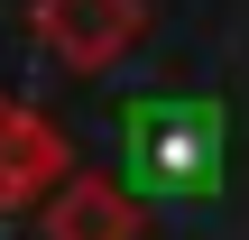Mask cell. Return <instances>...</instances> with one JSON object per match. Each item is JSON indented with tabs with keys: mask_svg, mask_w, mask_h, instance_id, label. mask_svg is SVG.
Listing matches in <instances>:
<instances>
[{
	"mask_svg": "<svg viewBox=\"0 0 249 240\" xmlns=\"http://www.w3.org/2000/svg\"><path fill=\"white\" fill-rule=\"evenodd\" d=\"M46 240H139V194L120 185V176H55L46 194Z\"/></svg>",
	"mask_w": 249,
	"mask_h": 240,
	"instance_id": "277c9868",
	"label": "cell"
},
{
	"mask_svg": "<svg viewBox=\"0 0 249 240\" xmlns=\"http://www.w3.org/2000/svg\"><path fill=\"white\" fill-rule=\"evenodd\" d=\"M28 28L65 74H111L148 37V0H28Z\"/></svg>",
	"mask_w": 249,
	"mask_h": 240,
	"instance_id": "7a4b0ae2",
	"label": "cell"
},
{
	"mask_svg": "<svg viewBox=\"0 0 249 240\" xmlns=\"http://www.w3.org/2000/svg\"><path fill=\"white\" fill-rule=\"evenodd\" d=\"M129 139V194H213L222 157H231V111L213 92H157L120 120Z\"/></svg>",
	"mask_w": 249,
	"mask_h": 240,
	"instance_id": "6da1fadb",
	"label": "cell"
},
{
	"mask_svg": "<svg viewBox=\"0 0 249 240\" xmlns=\"http://www.w3.org/2000/svg\"><path fill=\"white\" fill-rule=\"evenodd\" d=\"M65 166H74V139H65L37 102L0 92V213H28Z\"/></svg>",
	"mask_w": 249,
	"mask_h": 240,
	"instance_id": "3957f363",
	"label": "cell"
}]
</instances>
